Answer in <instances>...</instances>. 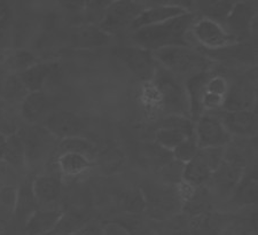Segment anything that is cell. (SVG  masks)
Returning a JSON list of instances; mask_svg holds the SVG:
<instances>
[{
    "label": "cell",
    "instance_id": "6da1fadb",
    "mask_svg": "<svg viewBox=\"0 0 258 235\" xmlns=\"http://www.w3.org/2000/svg\"><path fill=\"white\" fill-rule=\"evenodd\" d=\"M197 22V15L186 13L184 15L165 21L163 23L154 24L136 30L133 40L139 47L147 51H160L162 48L174 47V46H188L187 35L193 24Z\"/></svg>",
    "mask_w": 258,
    "mask_h": 235
},
{
    "label": "cell",
    "instance_id": "7a4b0ae2",
    "mask_svg": "<svg viewBox=\"0 0 258 235\" xmlns=\"http://www.w3.org/2000/svg\"><path fill=\"white\" fill-rule=\"evenodd\" d=\"M189 112L199 120L205 110H214L223 106L228 91V83L224 77L210 71L189 78L186 83Z\"/></svg>",
    "mask_w": 258,
    "mask_h": 235
},
{
    "label": "cell",
    "instance_id": "3957f363",
    "mask_svg": "<svg viewBox=\"0 0 258 235\" xmlns=\"http://www.w3.org/2000/svg\"><path fill=\"white\" fill-rule=\"evenodd\" d=\"M153 55L164 66L166 71L176 78L185 77L189 79L209 71L212 66V60L202 54V52L193 51L182 46L162 48L154 52Z\"/></svg>",
    "mask_w": 258,
    "mask_h": 235
},
{
    "label": "cell",
    "instance_id": "277c9868",
    "mask_svg": "<svg viewBox=\"0 0 258 235\" xmlns=\"http://www.w3.org/2000/svg\"><path fill=\"white\" fill-rule=\"evenodd\" d=\"M224 147L199 148L195 156L187 162L182 170V179L189 185H201L211 178L223 162Z\"/></svg>",
    "mask_w": 258,
    "mask_h": 235
},
{
    "label": "cell",
    "instance_id": "5b68a950",
    "mask_svg": "<svg viewBox=\"0 0 258 235\" xmlns=\"http://www.w3.org/2000/svg\"><path fill=\"white\" fill-rule=\"evenodd\" d=\"M190 30L194 38L202 46V49L207 51H215L239 43V40L230 35L218 22L206 18L197 21Z\"/></svg>",
    "mask_w": 258,
    "mask_h": 235
},
{
    "label": "cell",
    "instance_id": "8992f818",
    "mask_svg": "<svg viewBox=\"0 0 258 235\" xmlns=\"http://www.w3.org/2000/svg\"><path fill=\"white\" fill-rule=\"evenodd\" d=\"M154 77L156 78V85L159 87L165 107L169 110L184 115L189 112L188 96L173 75L164 68H160L156 69Z\"/></svg>",
    "mask_w": 258,
    "mask_h": 235
},
{
    "label": "cell",
    "instance_id": "52a82bcc",
    "mask_svg": "<svg viewBox=\"0 0 258 235\" xmlns=\"http://www.w3.org/2000/svg\"><path fill=\"white\" fill-rule=\"evenodd\" d=\"M144 10L143 5L133 2H111L98 27L108 35L116 33L123 30L128 24H132Z\"/></svg>",
    "mask_w": 258,
    "mask_h": 235
},
{
    "label": "cell",
    "instance_id": "ba28073f",
    "mask_svg": "<svg viewBox=\"0 0 258 235\" xmlns=\"http://www.w3.org/2000/svg\"><path fill=\"white\" fill-rule=\"evenodd\" d=\"M195 136V127L186 117L173 116L165 120L155 133L156 144L169 152L176 148L182 141Z\"/></svg>",
    "mask_w": 258,
    "mask_h": 235
},
{
    "label": "cell",
    "instance_id": "9c48e42d",
    "mask_svg": "<svg viewBox=\"0 0 258 235\" xmlns=\"http://www.w3.org/2000/svg\"><path fill=\"white\" fill-rule=\"evenodd\" d=\"M147 193H144L145 210L154 219H166L178 211L179 201L176 193L168 188L148 185Z\"/></svg>",
    "mask_w": 258,
    "mask_h": 235
},
{
    "label": "cell",
    "instance_id": "30bf717a",
    "mask_svg": "<svg viewBox=\"0 0 258 235\" xmlns=\"http://www.w3.org/2000/svg\"><path fill=\"white\" fill-rule=\"evenodd\" d=\"M114 55L140 79H151L156 73V62L153 53L141 47L114 48Z\"/></svg>",
    "mask_w": 258,
    "mask_h": 235
},
{
    "label": "cell",
    "instance_id": "8fae6325",
    "mask_svg": "<svg viewBox=\"0 0 258 235\" xmlns=\"http://www.w3.org/2000/svg\"><path fill=\"white\" fill-rule=\"evenodd\" d=\"M244 159L238 154L230 157L224 156L223 162L210 178L216 190L222 194H228L234 191L244 174Z\"/></svg>",
    "mask_w": 258,
    "mask_h": 235
},
{
    "label": "cell",
    "instance_id": "7c38bea8",
    "mask_svg": "<svg viewBox=\"0 0 258 235\" xmlns=\"http://www.w3.org/2000/svg\"><path fill=\"white\" fill-rule=\"evenodd\" d=\"M195 139L199 148L224 147L231 141V134L223 127L217 116L205 115L198 120Z\"/></svg>",
    "mask_w": 258,
    "mask_h": 235
},
{
    "label": "cell",
    "instance_id": "4fadbf2b",
    "mask_svg": "<svg viewBox=\"0 0 258 235\" xmlns=\"http://www.w3.org/2000/svg\"><path fill=\"white\" fill-rule=\"evenodd\" d=\"M256 5L252 3H236L225 19V30L239 41L248 36L256 19Z\"/></svg>",
    "mask_w": 258,
    "mask_h": 235
},
{
    "label": "cell",
    "instance_id": "5bb4252c",
    "mask_svg": "<svg viewBox=\"0 0 258 235\" xmlns=\"http://www.w3.org/2000/svg\"><path fill=\"white\" fill-rule=\"evenodd\" d=\"M83 121L77 115L69 111H53L44 119V128L54 137L62 139L70 137H78L83 131Z\"/></svg>",
    "mask_w": 258,
    "mask_h": 235
},
{
    "label": "cell",
    "instance_id": "9a60e30c",
    "mask_svg": "<svg viewBox=\"0 0 258 235\" xmlns=\"http://www.w3.org/2000/svg\"><path fill=\"white\" fill-rule=\"evenodd\" d=\"M230 134L240 137H255L257 133V115L252 110L223 111L217 117Z\"/></svg>",
    "mask_w": 258,
    "mask_h": 235
},
{
    "label": "cell",
    "instance_id": "2e32d148",
    "mask_svg": "<svg viewBox=\"0 0 258 235\" xmlns=\"http://www.w3.org/2000/svg\"><path fill=\"white\" fill-rule=\"evenodd\" d=\"M22 138L24 149H26V157L28 161H37L47 153L53 142V134L49 133L44 127H33L20 131Z\"/></svg>",
    "mask_w": 258,
    "mask_h": 235
},
{
    "label": "cell",
    "instance_id": "e0dca14e",
    "mask_svg": "<svg viewBox=\"0 0 258 235\" xmlns=\"http://www.w3.org/2000/svg\"><path fill=\"white\" fill-rule=\"evenodd\" d=\"M63 210L37 209L24 224L26 235H49L63 215Z\"/></svg>",
    "mask_w": 258,
    "mask_h": 235
},
{
    "label": "cell",
    "instance_id": "ac0fdd59",
    "mask_svg": "<svg viewBox=\"0 0 258 235\" xmlns=\"http://www.w3.org/2000/svg\"><path fill=\"white\" fill-rule=\"evenodd\" d=\"M188 13L185 7L178 5H163L147 8L141 12L140 15L133 21L131 27L136 30L140 28L163 23L165 21L177 18V16Z\"/></svg>",
    "mask_w": 258,
    "mask_h": 235
},
{
    "label": "cell",
    "instance_id": "d6986e66",
    "mask_svg": "<svg viewBox=\"0 0 258 235\" xmlns=\"http://www.w3.org/2000/svg\"><path fill=\"white\" fill-rule=\"evenodd\" d=\"M255 87L247 82H238L228 87L223 107L226 111L250 110L255 103Z\"/></svg>",
    "mask_w": 258,
    "mask_h": 235
},
{
    "label": "cell",
    "instance_id": "ffe728a7",
    "mask_svg": "<svg viewBox=\"0 0 258 235\" xmlns=\"http://www.w3.org/2000/svg\"><path fill=\"white\" fill-rule=\"evenodd\" d=\"M57 67H59V65L55 64V62L35 64L22 71V73L18 74V77L29 93L40 92L43 90L46 79L51 77L53 73H55Z\"/></svg>",
    "mask_w": 258,
    "mask_h": 235
},
{
    "label": "cell",
    "instance_id": "44dd1931",
    "mask_svg": "<svg viewBox=\"0 0 258 235\" xmlns=\"http://www.w3.org/2000/svg\"><path fill=\"white\" fill-rule=\"evenodd\" d=\"M110 37L98 26L87 23L75 29L72 35V44L75 48H94L107 45Z\"/></svg>",
    "mask_w": 258,
    "mask_h": 235
},
{
    "label": "cell",
    "instance_id": "7402d4cb",
    "mask_svg": "<svg viewBox=\"0 0 258 235\" xmlns=\"http://www.w3.org/2000/svg\"><path fill=\"white\" fill-rule=\"evenodd\" d=\"M32 192L37 204H52L61 194V180L53 174L39 175L32 182Z\"/></svg>",
    "mask_w": 258,
    "mask_h": 235
},
{
    "label": "cell",
    "instance_id": "603a6c76",
    "mask_svg": "<svg viewBox=\"0 0 258 235\" xmlns=\"http://www.w3.org/2000/svg\"><path fill=\"white\" fill-rule=\"evenodd\" d=\"M203 51L205 52L202 54H205L210 60L215 58V60L227 62H247L249 60L253 61L256 57L255 48L248 44H234L224 48L215 49V51H207V49H203Z\"/></svg>",
    "mask_w": 258,
    "mask_h": 235
},
{
    "label": "cell",
    "instance_id": "cb8c5ba5",
    "mask_svg": "<svg viewBox=\"0 0 258 235\" xmlns=\"http://www.w3.org/2000/svg\"><path fill=\"white\" fill-rule=\"evenodd\" d=\"M225 217L217 213H201L189 222L190 235H219L225 225Z\"/></svg>",
    "mask_w": 258,
    "mask_h": 235
},
{
    "label": "cell",
    "instance_id": "d4e9b609",
    "mask_svg": "<svg viewBox=\"0 0 258 235\" xmlns=\"http://www.w3.org/2000/svg\"><path fill=\"white\" fill-rule=\"evenodd\" d=\"M37 202L32 192V183H23L19 190H16V202L14 215L20 221L23 222V226L37 210Z\"/></svg>",
    "mask_w": 258,
    "mask_h": 235
},
{
    "label": "cell",
    "instance_id": "484cf974",
    "mask_svg": "<svg viewBox=\"0 0 258 235\" xmlns=\"http://www.w3.org/2000/svg\"><path fill=\"white\" fill-rule=\"evenodd\" d=\"M49 107V100L46 95L40 92H32L29 93L23 100L21 114L23 119L33 123L39 120L41 116H46V112Z\"/></svg>",
    "mask_w": 258,
    "mask_h": 235
},
{
    "label": "cell",
    "instance_id": "4316f807",
    "mask_svg": "<svg viewBox=\"0 0 258 235\" xmlns=\"http://www.w3.org/2000/svg\"><path fill=\"white\" fill-rule=\"evenodd\" d=\"M91 166L90 159L81 154L63 153L57 158V167L64 175L76 177L89 170Z\"/></svg>",
    "mask_w": 258,
    "mask_h": 235
},
{
    "label": "cell",
    "instance_id": "83f0119b",
    "mask_svg": "<svg viewBox=\"0 0 258 235\" xmlns=\"http://www.w3.org/2000/svg\"><path fill=\"white\" fill-rule=\"evenodd\" d=\"M233 201L236 204H253L257 201V177L255 173L243 174L236 185L233 195Z\"/></svg>",
    "mask_w": 258,
    "mask_h": 235
},
{
    "label": "cell",
    "instance_id": "f1b7e54d",
    "mask_svg": "<svg viewBox=\"0 0 258 235\" xmlns=\"http://www.w3.org/2000/svg\"><path fill=\"white\" fill-rule=\"evenodd\" d=\"M128 235H160V230L152 222L144 220L138 215H127L116 221Z\"/></svg>",
    "mask_w": 258,
    "mask_h": 235
},
{
    "label": "cell",
    "instance_id": "f546056e",
    "mask_svg": "<svg viewBox=\"0 0 258 235\" xmlns=\"http://www.w3.org/2000/svg\"><path fill=\"white\" fill-rule=\"evenodd\" d=\"M8 164L21 167L27 163L26 149L19 132H13L7 137V152L5 161Z\"/></svg>",
    "mask_w": 258,
    "mask_h": 235
},
{
    "label": "cell",
    "instance_id": "4dcf8cb0",
    "mask_svg": "<svg viewBox=\"0 0 258 235\" xmlns=\"http://www.w3.org/2000/svg\"><path fill=\"white\" fill-rule=\"evenodd\" d=\"M60 154L63 153H75V154H81L83 156L87 158L93 157L97 149L92 145V142L89 140L83 139L81 137H70L62 139L59 145Z\"/></svg>",
    "mask_w": 258,
    "mask_h": 235
},
{
    "label": "cell",
    "instance_id": "1f68e13d",
    "mask_svg": "<svg viewBox=\"0 0 258 235\" xmlns=\"http://www.w3.org/2000/svg\"><path fill=\"white\" fill-rule=\"evenodd\" d=\"M119 208L128 215H139L145 211V197L143 192L132 190L124 192L118 196Z\"/></svg>",
    "mask_w": 258,
    "mask_h": 235
},
{
    "label": "cell",
    "instance_id": "d6a6232c",
    "mask_svg": "<svg viewBox=\"0 0 258 235\" xmlns=\"http://www.w3.org/2000/svg\"><path fill=\"white\" fill-rule=\"evenodd\" d=\"M198 4H200L198 6L200 11L205 14V18L216 22L219 20L225 21L234 6V3L232 2H200Z\"/></svg>",
    "mask_w": 258,
    "mask_h": 235
},
{
    "label": "cell",
    "instance_id": "836d02e7",
    "mask_svg": "<svg viewBox=\"0 0 258 235\" xmlns=\"http://www.w3.org/2000/svg\"><path fill=\"white\" fill-rule=\"evenodd\" d=\"M16 202V190L14 187H5L0 191V225L2 221L11 218L14 213Z\"/></svg>",
    "mask_w": 258,
    "mask_h": 235
},
{
    "label": "cell",
    "instance_id": "e575fe53",
    "mask_svg": "<svg viewBox=\"0 0 258 235\" xmlns=\"http://www.w3.org/2000/svg\"><path fill=\"white\" fill-rule=\"evenodd\" d=\"M199 150V146L197 144V139L194 137H190L188 139H186L181 142L180 145L177 146L176 148L172 150V155L176 161L186 164L187 162H189L195 155H197Z\"/></svg>",
    "mask_w": 258,
    "mask_h": 235
},
{
    "label": "cell",
    "instance_id": "d590c367",
    "mask_svg": "<svg viewBox=\"0 0 258 235\" xmlns=\"http://www.w3.org/2000/svg\"><path fill=\"white\" fill-rule=\"evenodd\" d=\"M6 65L10 67L12 70H16L20 73H22L29 67L35 65V57L31 53L26 51H18L8 57L6 61Z\"/></svg>",
    "mask_w": 258,
    "mask_h": 235
},
{
    "label": "cell",
    "instance_id": "8d00e7d4",
    "mask_svg": "<svg viewBox=\"0 0 258 235\" xmlns=\"http://www.w3.org/2000/svg\"><path fill=\"white\" fill-rule=\"evenodd\" d=\"M4 92H5V95L7 98L15 100H24V98L29 94V92L26 90V87L23 86V84L19 79L18 75L7 78L5 86H4Z\"/></svg>",
    "mask_w": 258,
    "mask_h": 235
},
{
    "label": "cell",
    "instance_id": "74e56055",
    "mask_svg": "<svg viewBox=\"0 0 258 235\" xmlns=\"http://www.w3.org/2000/svg\"><path fill=\"white\" fill-rule=\"evenodd\" d=\"M103 228L99 227L97 225H85L84 227L77 230L76 233L72 235H102Z\"/></svg>",
    "mask_w": 258,
    "mask_h": 235
},
{
    "label": "cell",
    "instance_id": "f35d334b",
    "mask_svg": "<svg viewBox=\"0 0 258 235\" xmlns=\"http://www.w3.org/2000/svg\"><path fill=\"white\" fill-rule=\"evenodd\" d=\"M102 235H128V234L125 232V229L123 227H120L118 224L114 222V224H109L103 228Z\"/></svg>",
    "mask_w": 258,
    "mask_h": 235
},
{
    "label": "cell",
    "instance_id": "ab89813d",
    "mask_svg": "<svg viewBox=\"0 0 258 235\" xmlns=\"http://www.w3.org/2000/svg\"><path fill=\"white\" fill-rule=\"evenodd\" d=\"M7 137L8 134L0 132V161H5L7 152Z\"/></svg>",
    "mask_w": 258,
    "mask_h": 235
},
{
    "label": "cell",
    "instance_id": "60d3db41",
    "mask_svg": "<svg viewBox=\"0 0 258 235\" xmlns=\"http://www.w3.org/2000/svg\"><path fill=\"white\" fill-rule=\"evenodd\" d=\"M4 106L2 104V102H0V123H4Z\"/></svg>",
    "mask_w": 258,
    "mask_h": 235
},
{
    "label": "cell",
    "instance_id": "b9f144b4",
    "mask_svg": "<svg viewBox=\"0 0 258 235\" xmlns=\"http://www.w3.org/2000/svg\"><path fill=\"white\" fill-rule=\"evenodd\" d=\"M0 233H2V225H0Z\"/></svg>",
    "mask_w": 258,
    "mask_h": 235
}]
</instances>
